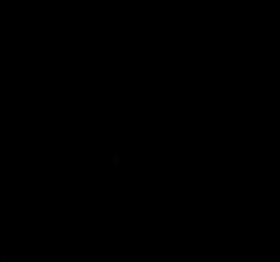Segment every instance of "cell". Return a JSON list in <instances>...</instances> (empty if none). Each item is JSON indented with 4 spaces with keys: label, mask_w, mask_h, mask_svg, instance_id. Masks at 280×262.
I'll list each match as a JSON object with an SVG mask.
<instances>
[{
    "label": "cell",
    "mask_w": 280,
    "mask_h": 262,
    "mask_svg": "<svg viewBox=\"0 0 280 262\" xmlns=\"http://www.w3.org/2000/svg\"><path fill=\"white\" fill-rule=\"evenodd\" d=\"M0 262H8V260H6V254H4V252H0Z\"/></svg>",
    "instance_id": "obj_1"
}]
</instances>
